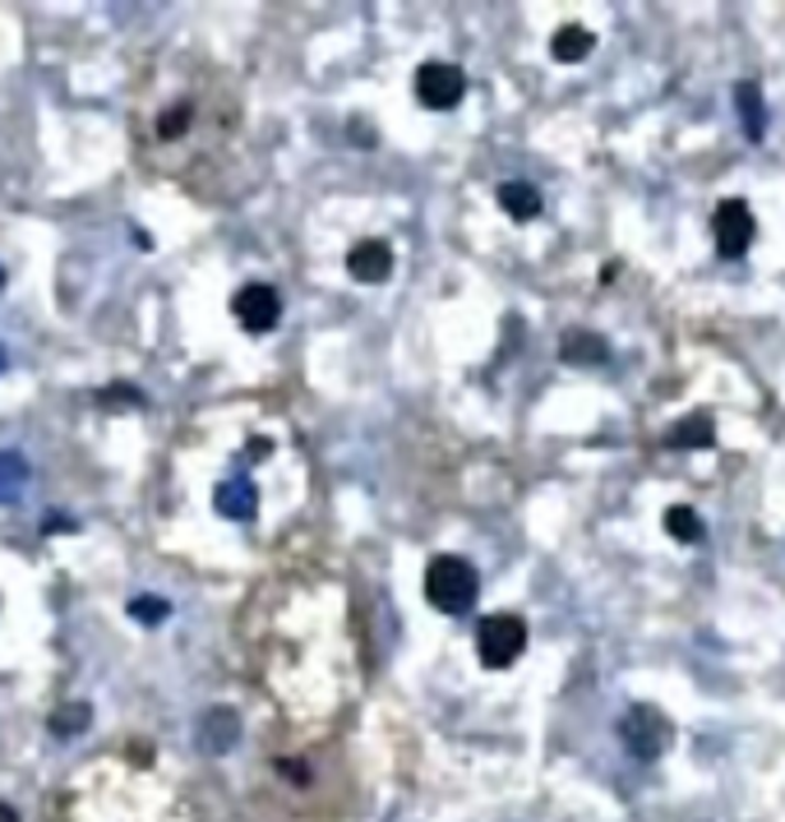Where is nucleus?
Returning a JSON list of instances; mask_svg holds the SVG:
<instances>
[{
    "label": "nucleus",
    "mask_w": 785,
    "mask_h": 822,
    "mask_svg": "<svg viewBox=\"0 0 785 822\" xmlns=\"http://www.w3.org/2000/svg\"><path fill=\"white\" fill-rule=\"evenodd\" d=\"M88 726H93V707L88 703H65V707L51 712V721H46V730L56 739H74V735H84Z\"/></svg>",
    "instance_id": "16"
},
{
    "label": "nucleus",
    "mask_w": 785,
    "mask_h": 822,
    "mask_svg": "<svg viewBox=\"0 0 785 822\" xmlns=\"http://www.w3.org/2000/svg\"><path fill=\"white\" fill-rule=\"evenodd\" d=\"M670 739H674V726L666 721L661 707L638 703V707H628V712L619 716V744H624V749L634 753L638 762L661 758V753L670 749Z\"/></svg>",
    "instance_id": "2"
},
{
    "label": "nucleus",
    "mask_w": 785,
    "mask_h": 822,
    "mask_svg": "<svg viewBox=\"0 0 785 822\" xmlns=\"http://www.w3.org/2000/svg\"><path fill=\"white\" fill-rule=\"evenodd\" d=\"M195 739H199V749H203L208 758L231 753L236 744H241V716H236V707H208Z\"/></svg>",
    "instance_id": "7"
},
{
    "label": "nucleus",
    "mask_w": 785,
    "mask_h": 822,
    "mask_svg": "<svg viewBox=\"0 0 785 822\" xmlns=\"http://www.w3.org/2000/svg\"><path fill=\"white\" fill-rule=\"evenodd\" d=\"M0 287H6V264H0Z\"/></svg>",
    "instance_id": "26"
},
{
    "label": "nucleus",
    "mask_w": 785,
    "mask_h": 822,
    "mask_svg": "<svg viewBox=\"0 0 785 822\" xmlns=\"http://www.w3.org/2000/svg\"><path fill=\"white\" fill-rule=\"evenodd\" d=\"M213 508L222 513L227 523H250L254 508H259L254 481H250V476H227V481L218 485V495H213Z\"/></svg>",
    "instance_id": "8"
},
{
    "label": "nucleus",
    "mask_w": 785,
    "mask_h": 822,
    "mask_svg": "<svg viewBox=\"0 0 785 822\" xmlns=\"http://www.w3.org/2000/svg\"><path fill=\"white\" fill-rule=\"evenodd\" d=\"M347 273L356 282H365V287H375V282H384L393 273V250L384 241H360L347 250Z\"/></svg>",
    "instance_id": "9"
},
{
    "label": "nucleus",
    "mask_w": 785,
    "mask_h": 822,
    "mask_svg": "<svg viewBox=\"0 0 785 822\" xmlns=\"http://www.w3.org/2000/svg\"><path fill=\"white\" fill-rule=\"evenodd\" d=\"M129 614H135L139 624H163L171 614V605L163 597H135V601H129Z\"/></svg>",
    "instance_id": "18"
},
{
    "label": "nucleus",
    "mask_w": 785,
    "mask_h": 822,
    "mask_svg": "<svg viewBox=\"0 0 785 822\" xmlns=\"http://www.w3.org/2000/svg\"><path fill=\"white\" fill-rule=\"evenodd\" d=\"M500 209L513 218V222H532L541 213V190L527 186V181H504L500 186Z\"/></svg>",
    "instance_id": "14"
},
{
    "label": "nucleus",
    "mask_w": 785,
    "mask_h": 822,
    "mask_svg": "<svg viewBox=\"0 0 785 822\" xmlns=\"http://www.w3.org/2000/svg\"><path fill=\"white\" fill-rule=\"evenodd\" d=\"M269 453H273L269 440H254V444H250V457H269Z\"/></svg>",
    "instance_id": "23"
},
{
    "label": "nucleus",
    "mask_w": 785,
    "mask_h": 822,
    "mask_svg": "<svg viewBox=\"0 0 785 822\" xmlns=\"http://www.w3.org/2000/svg\"><path fill=\"white\" fill-rule=\"evenodd\" d=\"M6 370H10V351H6V347H0V375H6Z\"/></svg>",
    "instance_id": "25"
},
{
    "label": "nucleus",
    "mask_w": 785,
    "mask_h": 822,
    "mask_svg": "<svg viewBox=\"0 0 785 822\" xmlns=\"http://www.w3.org/2000/svg\"><path fill=\"white\" fill-rule=\"evenodd\" d=\"M522 647H527V624H522L517 614L500 610V614H485V620H481L477 652H481L485 671H509V665L522 656Z\"/></svg>",
    "instance_id": "3"
},
{
    "label": "nucleus",
    "mask_w": 785,
    "mask_h": 822,
    "mask_svg": "<svg viewBox=\"0 0 785 822\" xmlns=\"http://www.w3.org/2000/svg\"><path fill=\"white\" fill-rule=\"evenodd\" d=\"M559 356L568 366H600L610 356V347H606V338H596V333H587V328H573V333H564V342H559Z\"/></svg>",
    "instance_id": "13"
},
{
    "label": "nucleus",
    "mask_w": 785,
    "mask_h": 822,
    "mask_svg": "<svg viewBox=\"0 0 785 822\" xmlns=\"http://www.w3.org/2000/svg\"><path fill=\"white\" fill-rule=\"evenodd\" d=\"M190 116H195V112H190V102H180V107H176V112L163 120V135H167V139H176V135H180V125H186Z\"/></svg>",
    "instance_id": "20"
},
{
    "label": "nucleus",
    "mask_w": 785,
    "mask_h": 822,
    "mask_svg": "<svg viewBox=\"0 0 785 822\" xmlns=\"http://www.w3.org/2000/svg\"><path fill=\"white\" fill-rule=\"evenodd\" d=\"M0 822H19V813H14L10 804H0Z\"/></svg>",
    "instance_id": "24"
},
{
    "label": "nucleus",
    "mask_w": 785,
    "mask_h": 822,
    "mask_svg": "<svg viewBox=\"0 0 785 822\" xmlns=\"http://www.w3.org/2000/svg\"><path fill=\"white\" fill-rule=\"evenodd\" d=\"M282 777H292V781H310L305 762H282Z\"/></svg>",
    "instance_id": "22"
},
{
    "label": "nucleus",
    "mask_w": 785,
    "mask_h": 822,
    "mask_svg": "<svg viewBox=\"0 0 785 822\" xmlns=\"http://www.w3.org/2000/svg\"><path fill=\"white\" fill-rule=\"evenodd\" d=\"M139 407V389H129V383H121V389H116V383H112V389H102V407Z\"/></svg>",
    "instance_id": "19"
},
{
    "label": "nucleus",
    "mask_w": 785,
    "mask_h": 822,
    "mask_svg": "<svg viewBox=\"0 0 785 822\" xmlns=\"http://www.w3.org/2000/svg\"><path fill=\"white\" fill-rule=\"evenodd\" d=\"M735 112H740V120H744V135L753 139V144H763V135H767V107H763V88L757 84H735Z\"/></svg>",
    "instance_id": "10"
},
{
    "label": "nucleus",
    "mask_w": 785,
    "mask_h": 822,
    "mask_svg": "<svg viewBox=\"0 0 785 822\" xmlns=\"http://www.w3.org/2000/svg\"><path fill=\"white\" fill-rule=\"evenodd\" d=\"M592 46H596L592 29H583V23H564V29L550 38V56H555L559 65H578V61L592 56Z\"/></svg>",
    "instance_id": "11"
},
{
    "label": "nucleus",
    "mask_w": 785,
    "mask_h": 822,
    "mask_svg": "<svg viewBox=\"0 0 785 822\" xmlns=\"http://www.w3.org/2000/svg\"><path fill=\"white\" fill-rule=\"evenodd\" d=\"M29 481H33L29 457H19V453H6V449H0V504H14V499H23V491H29Z\"/></svg>",
    "instance_id": "15"
},
{
    "label": "nucleus",
    "mask_w": 785,
    "mask_h": 822,
    "mask_svg": "<svg viewBox=\"0 0 785 822\" xmlns=\"http://www.w3.org/2000/svg\"><path fill=\"white\" fill-rule=\"evenodd\" d=\"M42 531H78V523H74V518H65V513H51V518L42 523Z\"/></svg>",
    "instance_id": "21"
},
{
    "label": "nucleus",
    "mask_w": 785,
    "mask_h": 822,
    "mask_svg": "<svg viewBox=\"0 0 785 822\" xmlns=\"http://www.w3.org/2000/svg\"><path fill=\"white\" fill-rule=\"evenodd\" d=\"M666 531L674 536V541H684V546H693V541H702V536H706L698 508H689V504H670L666 508Z\"/></svg>",
    "instance_id": "17"
},
{
    "label": "nucleus",
    "mask_w": 785,
    "mask_h": 822,
    "mask_svg": "<svg viewBox=\"0 0 785 822\" xmlns=\"http://www.w3.org/2000/svg\"><path fill=\"white\" fill-rule=\"evenodd\" d=\"M426 597L443 614H467L481 597V573L458 555H435L426 569Z\"/></svg>",
    "instance_id": "1"
},
{
    "label": "nucleus",
    "mask_w": 785,
    "mask_h": 822,
    "mask_svg": "<svg viewBox=\"0 0 785 822\" xmlns=\"http://www.w3.org/2000/svg\"><path fill=\"white\" fill-rule=\"evenodd\" d=\"M231 315L241 319L245 333H273L278 319H282V296H278V287H269V282H245L231 301Z\"/></svg>",
    "instance_id": "6"
},
{
    "label": "nucleus",
    "mask_w": 785,
    "mask_h": 822,
    "mask_svg": "<svg viewBox=\"0 0 785 822\" xmlns=\"http://www.w3.org/2000/svg\"><path fill=\"white\" fill-rule=\"evenodd\" d=\"M753 213L744 199H721L716 213H712V236H716V254L721 260H744L749 245H753Z\"/></svg>",
    "instance_id": "5"
},
{
    "label": "nucleus",
    "mask_w": 785,
    "mask_h": 822,
    "mask_svg": "<svg viewBox=\"0 0 785 822\" xmlns=\"http://www.w3.org/2000/svg\"><path fill=\"white\" fill-rule=\"evenodd\" d=\"M712 444H716V425H712V417H706V411L674 421L670 434H666V449H712Z\"/></svg>",
    "instance_id": "12"
},
{
    "label": "nucleus",
    "mask_w": 785,
    "mask_h": 822,
    "mask_svg": "<svg viewBox=\"0 0 785 822\" xmlns=\"http://www.w3.org/2000/svg\"><path fill=\"white\" fill-rule=\"evenodd\" d=\"M467 93V74L462 65L453 61H426L416 70V97H421V107L430 112H453Z\"/></svg>",
    "instance_id": "4"
}]
</instances>
